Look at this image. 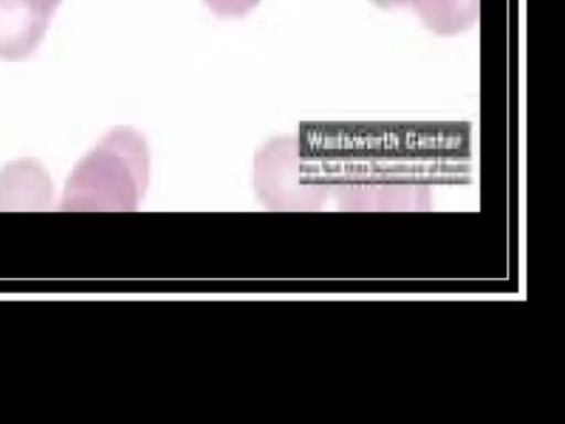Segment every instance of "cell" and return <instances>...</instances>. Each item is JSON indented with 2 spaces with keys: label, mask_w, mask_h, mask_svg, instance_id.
<instances>
[{
  "label": "cell",
  "mask_w": 565,
  "mask_h": 424,
  "mask_svg": "<svg viewBox=\"0 0 565 424\" xmlns=\"http://www.w3.org/2000/svg\"><path fill=\"white\" fill-rule=\"evenodd\" d=\"M217 17H243L249 13L260 0H203Z\"/></svg>",
  "instance_id": "3957f363"
},
{
  "label": "cell",
  "mask_w": 565,
  "mask_h": 424,
  "mask_svg": "<svg viewBox=\"0 0 565 424\" xmlns=\"http://www.w3.org/2000/svg\"><path fill=\"white\" fill-rule=\"evenodd\" d=\"M409 6L439 35L471 29L479 17V0H409Z\"/></svg>",
  "instance_id": "7a4b0ae2"
},
{
  "label": "cell",
  "mask_w": 565,
  "mask_h": 424,
  "mask_svg": "<svg viewBox=\"0 0 565 424\" xmlns=\"http://www.w3.org/2000/svg\"><path fill=\"white\" fill-rule=\"evenodd\" d=\"M64 0H0V60L29 59Z\"/></svg>",
  "instance_id": "6da1fadb"
},
{
  "label": "cell",
  "mask_w": 565,
  "mask_h": 424,
  "mask_svg": "<svg viewBox=\"0 0 565 424\" xmlns=\"http://www.w3.org/2000/svg\"><path fill=\"white\" fill-rule=\"evenodd\" d=\"M376 6L383 7V9H395V7L409 6V0H372Z\"/></svg>",
  "instance_id": "277c9868"
}]
</instances>
